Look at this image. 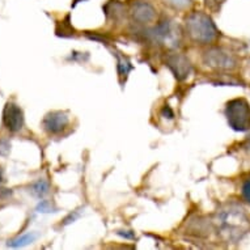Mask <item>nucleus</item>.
Listing matches in <instances>:
<instances>
[{
	"label": "nucleus",
	"mask_w": 250,
	"mask_h": 250,
	"mask_svg": "<svg viewBox=\"0 0 250 250\" xmlns=\"http://www.w3.org/2000/svg\"><path fill=\"white\" fill-rule=\"evenodd\" d=\"M163 114H164V115L168 114V118H173V117H174L173 111L170 110V107H169V106H165L164 109H163Z\"/></svg>",
	"instance_id": "nucleus-15"
},
{
	"label": "nucleus",
	"mask_w": 250,
	"mask_h": 250,
	"mask_svg": "<svg viewBox=\"0 0 250 250\" xmlns=\"http://www.w3.org/2000/svg\"><path fill=\"white\" fill-rule=\"evenodd\" d=\"M1 182H4V170L0 167V184H1Z\"/></svg>",
	"instance_id": "nucleus-16"
},
{
	"label": "nucleus",
	"mask_w": 250,
	"mask_h": 250,
	"mask_svg": "<svg viewBox=\"0 0 250 250\" xmlns=\"http://www.w3.org/2000/svg\"><path fill=\"white\" fill-rule=\"evenodd\" d=\"M241 193H242V197H244V199L250 203V178H248V180H246L245 182L242 184Z\"/></svg>",
	"instance_id": "nucleus-13"
},
{
	"label": "nucleus",
	"mask_w": 250,
	"mask_h": 250,
	"mask_svg": "<svg viewBox=\"0 0 250 250\" xmlns=\"http://www.w3.org/2000/svg\"><path fill=\"white\" fill-rule=\"evenodd\" d=\"M226 117L229 127L238 132L250 130V106L244 99L230 100L226 106Z\"/></svg>",
	"instance_id": "nucleus-2"
},
{
	"label": "nucleus",
	"mask_w": 250,
	"mask_h": 250,
	"mask_svg": "<svg viewBox=\"0 0 250 250\" xmlns=\"http://www.w3.org/2000/svg\"><path fill=\"white\" fill-rule=\"evenodd\" d=\"M117 58H118V72L121 76H127V74L131 71L132 66L130 61H128L126 57H122L117 54Z\"/></svg>",
	"instance_id": "nucleus-10"
},
{
	"label": "nucleus",
	"mask_w": 250,
	"mask_h": 250,
	"mask_svg": "<svg viewBox=\"0 0 250 250\" xmlns=\"http://www.w3.org/2000/svg\"><path fill=\"white\" fill-rule=\"evenodd\" d=\"M186 30L194 41L201 43L212 42L219 34L212 20L202 12L191 13L186 19Z\"/></svg>",
	"instance_id": "nucleus-1"
},
{
	"label": "nucleus",
	"mask_w": 250,
	"mask_h": 250,
	"mask_svg": "<svg viewBox=\"0 0 250 250\" xmlns=\"http://www.w3.org/2000/svg\"><path fill=\"white\" fill-rule=\"evenodd\" d=\"M38 237L37 233H33V232H30V233L22 234L20 237L15 238L12 241L8 242L9 248H22V246H26L29 244H32L33 241H36Z\"/></svg>",
	"instance_id": "nucleus-8"
},
{
	"label": "nucleus",
	"mask_w": 250,
	"mask_h": 250,
	"mask_svg": "<svg viewBox=\"0 0 250 250\" xmlns=\"http://www.w3.org/2000/svg\"><path fill=\"white\" fill-rule=\"evenodd\" d=\"M70 118L64 111H51L45 115L42 126L50 134H59L68 126Z\"/></svg>",
	"instance_id": "nucleus-5"
},
{
	"label": "nucleus",
	"mask_w": 250,
	"mask_h": 250,
	"mask_svg": "<svg viewBox=\"0 0 250 250\" xmlns=\"http://www.w3.org/2000/svg\"><path fill=\"white\" fill-rule=\"evenodd\" d=\"M3 123L9 131H20L24 126V113L19 105L13 103H8L3 110Z\"/></svg>",
	"instance_id": "nucleus-3"
},
{
	"label": "nucleus",
	"mask_w": 250,
	"mask_h": 250,
	"mask_svg": "<svg viewBox=\"0 0 250 250\" xmlns=\"http://www.w3.org/2000/svg\"><path fill=\"white\" fill-rule=\"evenodd\" d=\"M205 62L207 63V66L219 68V70H232L236 67L234 58L219 49L208 50L205 54Z\"/></svg>",
	"instance_id": "nucleus-4"
},
{
	"label": "nucleus",
	"mask_w": 250,
	"mask_h": 250,
	"mask_svg": "<svg viewBox=\"0 0 250 250\" xmlns=\"http://www.w3.org/2000/svg\"><path fill=\"white\" fill-rule=\"evenodd\" d=\"M11 152V143L8 139H0V155L8 156Z\"/></svg>",
	"instance_id": "nucleus-12"
},
{
	"label": "nucleus",
	"mask_w": 250,
	"mask_h": 250,
	"mask_svg": "<svg viewBox=\"0 0 250 250\" xmlns=\"http://www.w3.org/2000/svg\"><path fill=\"white\" fill-rule=\"evenodd\" d=\"M49 193V182L46 180H38L37 182H34L32 186V194L36 198H43L46 194Z\"/></svg>",
	"instance_id": "nucleus-9"
},
{
	"label": "nucleus",
	"mask_w": 250,
	"mask_h": 250,
	"mask_svg": "<svg viewBox=\"0 0 250 250\" xmlns=\"http://www.w3.org/2000/svg\"><path fill=\"white\" fill-rule=\"evenodd\" d=\"M131 15L134 20H136L140 24H148V22L155 20L156 11L147 1H136L132 4Z\"/></svg>",
	"instance_id": "nucleus-7"
},
{
	"label": "nucleus",
	"mask_w": 250,
	"mask_h": 250,
	"mask_svg": "<svg viewBox=\"0 0 250 250\" xmlns=\"http://www.w3.org/2000/svg\"><path fill=\"white\" fill-rule=\"evenodd\" d=\"M37 211L38 212H42V213H49V212H55L57 208L54 207L50 202L47 201H41L38 203L37 206Z\"/></svg>",
	"instance_id": "nucleus-11"
},
{
	"label": "nucleus",
	"mask_w": 250,
	"mask_h": 250,
	"mask_svg": "<svg viewBox=\"0 0 250 250\" xmlns=\"http://www.w3.org/2000/svg\"><path fill=\"white\" fill-rule=\"evenodd\" d=\"M167 63H168V67L172 70V72L178 80H184V79L188 78L190 71H191L190 62L182 55H178V54L168 57Z\"/></svg>",
	"instance_id": "nucleus-6"
},
{
	"label": "nucleus",
	"mask_w": 250,
	"mask_h": 250,
	"mask_svg": "<svg viewBox=\"0 0 250 250\" xmlns=\"http://www.w3.org/2000/svg\"><path fill=\"white\" fill-rule=\"evenodd\" d=\"M79 216H80V209H78V211H74V213H70V216L66 217V220H64V226L70 224V223H74Z\"/></svg>",
	"instance_id": "nucleus-14"
}]
</instances>
